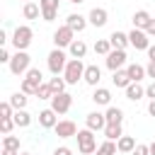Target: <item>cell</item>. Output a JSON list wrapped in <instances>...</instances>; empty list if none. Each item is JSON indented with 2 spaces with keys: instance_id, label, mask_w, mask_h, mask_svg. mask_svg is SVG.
I'll use <instances>...</instances> for the list:
<instances>
[{
  "instance_id": "6da1fadb",
  "label": "cell",
  "mask_w": 155,
  "mask_h": 155,
  "mask_svg": "<svg viewBox=\"0 0 155 155\" xmlns=\"http://www.w3.org/2000/svg\"><path fill=\"white\" fill-rule=\"evenodd\" d=\"M41 82H44V75H41V70H39V68H29V70L24 73V78H22V85H19V90H22L24 94H36V90L41 87Z\"/></svg>"
},
{
  "instance_id": "7a4b0ae2",
  "label": "cell",
  "mask_w": 155,
  "mask_h": 155,
  "mask_svg": "<svg viewBox=\"0 0 155 155\" xmlns=\"http://www.w3.org/2000/svg\"><path fill=\"white\" fill-rule=\"evenodd\" d=\"M85 68H87V65L82 63V58H70L68 65H65V70H63L65 82H68V85H78V80L85 78Z\"/></svg>"
},
{
  "instance_id": "3957f363",
  "label": "cell",
  "mask_w": 155,
  "mask_h": 155,
  "mask_svg": "<svg viewBox=\"0 0 155 155\" xmlns=\"http://www.w3.org/2000/svg\"><path fill=\"white\" fill-rule=\"evenodd\" d=\"M78 150L82 153V155H92V153H97V136H94V131H90V128H82V131H78Z\"/></svg>"
},
{
  "instance_id": "277c9868",
  "label": "cell",
  "mask_w": 155,
  "mask_h": 155,
  "mask_svg": "<svg viewBox=\"0 0 155 155\" xmlns=\"http://www.w3.org/2000/svg\"><path fill=\"white\" fill-rule=\"evenodd\" d=\"M68 61H70V58L65 56V51H63V48H53V51L48 53V58H46V65H48L51 75H63V70H65Z\"/></svg>"
},
{
  "instance_id": "5b68a950",
  "label": "cell",
  "mask_w": 155,
  "mask_h": 155,
  "mask_svg": "<svg viewBox=\"0 0 155 155\" xmlns=\"http://www.w3.org/2000/svg\"><path fill=\"white\" fill-rule=\"evenodd\" d=\"M31 39H34V31H31V27H27V24H22V27H17L15 29V34H12V46H15V51H27L29 48V44H31Z\"/></svg>"
},
{
  "instance_id": "8992f818",
  "label": "cell",
  "mask_w": 155,
  "mask_h": 155,
  "mask_svg": "<svg viewBox=\"0 0 155 155\" xmlns=\"http://www.w3.org/2000/svg\"><path fill=\"white\" fill-rule=\"evenodd\" d=\"M7 65H10V73H12V75H24V73L31 68V56H29L27 51H17Z\"/></svg>"
},
{
  "instance_id": "52a82bcc",
  "label": "cell",
  "mask_w": 155,
  "mask_h": 155,
  "mask_svg": "<svg viewBox=\"0 0 155 155\" xmlns=\"http://www.w3.org/2000/svg\"><path fill=\"white\" fill-rule=\"evenodd\" d=\"M73 41H75V31H73L68 24H63V27H58V29L53 31V46H56V48H68Z\"/></svg>"
},
{
  "instance_id": "ba28073f",
  "label": "cell",
  "mask_w": 155,
  "mask_h": 155,
  "mask_svg": "<svg viewBox=\"0 0 155 155\" xmlns=\"http://www.w3.org/2000/svg\"><path fill=\"white\" fill-rule=\"evenodd\" d=\"M104 63L107 68L114 73V70H121L126 65V48H111L107 56H104Z\"/></svg>"
},
{
  "instance_id": "9c48e42d",
  "label": "cell",
  "mask_w": 155,
  "mask_h": 155,
  "mask_svg": "<svg viewBox=\"0 0 155 155\" xmlns=\"http://www.w3.org/2000/svg\"><path fill=\"white\" fill-rule=\"evenodd\" d=\"M70 107H73V94H68V92H58V94L51 97V109H53L58 116H61V114H68Z\"/></svg>"
},
{
  "instance_id": "30bf717a",
  "label": "cell",
  "mask_w": 155,
  "mask_h": 155,
  "mask_svg": "<svg viewBox=\"0 0 155 155\" xmlns=\"http://www.w3.org/2000/svg\"><path fill=\"white\" fill-rule=\"evenodd\" d=\"M128 41H131V46L136 51H148V46H150L148 31L145 29H136V27H133V31H128Z\"/></svg>"
},
{
  "instance_id": "8fae6325",
  "label": "cell",
  "mask_w": 155,
  "mask_h": 155,
  "mask_svg": "<svg viewBox=\"0 0 155 155\" xmlns=\"http://www.w3.org/2000/svg\"><path fill=\"white\" fill-rule=\"evenodd\" d=\"M53 131H56L58 138H75V136H78V126H75V121H70V119H61Z\"/></svg>"
},
{
  "instance_id": "7c38bea8",
  "label": "cell",
  "mask_w": 155,
  "mask_h": 155,
  "mask_svg": "<svg viewBox=\"0 0 155 155\" xmlns=\"http://www.w3.org/2000/svg\"><path fill=\"white\" fill-rule=\"evenodd\" d=\"M39 5H41V17H44V22H53V19L58 17V7H61L58 0H39Z\"/></svg>"
},
{
  "instance_id": "4fadbf2b",
  "label": "cell",
  "mask_w": 155,
  "mask_h": 155,
  "mask_svg": "<svg viewBox=\"0 0 155 155\" xmlns=\"http://www.w3.org/2000/svg\"><path fill=\"white\" fill-rule=\"evenodd\" d=\"M85 126H87L90 131H104V126H107V116H104L102 111H90V114L85 116Z\"/></svg>"
},
{
  "instance_id": "5bb4252c",
  "label": "cell",
  "mask_w": 155,
  "mask_h": 155,
  "mask_svg": "<svg viewBox=\"0 0 155 155\" xmlns=\"http://www.w3.org/2000/svg\"><path fill=\"white\" fill-rule=\"evenodd\" d=\"M87 22L92 24V27H104L107 22H109V12L104 10V7H92L90 10V15H87Z\"/></svg>"
},
{
  "instance_id": "9a60e30c",
  "label": "cell",
  "mask_w": 155,
  "mask_h": 155,
  "mask_svg": "<svg viewBox=\"0 0 155 155\" xmlns=\"http://www.w3.org/2000/svg\"><path fill=\"white\" fill-rule=\"evenodd\" d=\"M56 124H58V119H56V111L51 107L39 111V126L41 128H56Z\"/></svg>"
},
{
  "instance_id": "2e32d148",
  "label": "cell",
  "mask_w": 155,
  "mask_h": 155,
  "mask_svg": "<svg viewBox=\"0 0 155 155\" xmlns=\"http://www.w3.org/2000/svg\"><path fill=\"white\" fill-rule=\"evenodd\" d=\"M65 24H68L73 31H85V27H87L90 22H87V17H82V15L73 12V15H68V17H65Z\"/></svg>"
},
{
  "instance_id": "e0dca14e",
  "label": "cell",
  "mask_w": 155,
  "mask_h": 155,
  "mask_svg": "<svg viewBox=\"0 0 155 155\" xmlns=\"http://www.w3.org/2000/svg\"><path fill=\"white\" fill-rule=\"evenodd\" d=\"M126 73H128L131 82H140L143 78H148V73H145V65H138V63H128V65H126Z\"/></svg>"
},
{
  "instance_id": "ac0fdd59",
  "label": "cell",
  "mask_w": 155,
  "mask_h": 155,
  "mask_svg": "<svg viewBox=\"0 0 155 155\" xmlns=\"http://www.w3.org/2000/svg\"><path fill=\"white\" fill-rule=\"evenodd\" d=\"M87 85H92V87H97L99 85V80H102V70H99V65H87L85 68V78H82Z\"/></svg>"
},
{
  "instance_id": "d6986e66",
  "label": "cell",
  "mask_w": 155,
  "mask_h": 155,
  "mask_svg": "<svg viewBox=\"0 0 155 155\" xmlns=\"http://www.w3.org/2000/svg\"><path fill=\"white\" fill-rule=\"evenodd\" d=\"M92 102H94V104H99V107H109V104H111V92H109L107 87H94Z\"/></svg>"
},
{
  "instance_id": "ffe728a7",
  "label": "cell",
  "mask_w": 155,
  "mask_h": 155,
  "mask_svg": "<svg viewBox=\"0 0 155 155\" xmlns=\"http://www.w3.org/2000/svg\"><path fill=\"white\" fill-rule=\"evenodd\" d=\"M68 53H70V58H85V53H87V44H85L82 39H75V41L68 46Z\"/></svg>"
},
{
  "instance_id": "44dd1931",
  "label": "cell",
  "mask_w": 155,
  "mask_h": 155,
  "mask_svg": "<svg viewBox=\"0 0 155 155\" xmlns=\"http://www.w3.org/2000/svg\"><path fill=\"white\" fill-rule=\"evenodd\" d=\"M143 97H145V87H140V82H131V85L126 87V99L138 102V99H143Z\"/></svg>"
},
{
  "instance_id": "7402d4cb",
  "label": "cell",
  "mask_w": 155,
  "mask_h": 155,
  "mask_svg": "<svg viewBox=\"0 0 155 155\" xmlns=\"http://www.w3.org/2000/svg\"><path fill=\"white\" fill-rule=\"evenodd\" d=\"M22 15H24V19H39V15H41V5H36L34 0H29V2H24Z\"/></svg>"
},
{
  "instance_id": "603a6c76",
  "label": "cell",
  "mask_w": 155,
  "mask_h": 155,
  "mask_svg": "<svg viewBox=\"0 0 155 155\" xmlns=\"http://www.w3.org/2000/svg\"><path fill=\"white\" fill-rule=\"evenodd\" d=\"M150 19H153V17H150V12H148V10H138V12H133V19H131V22H133V27H136V29H145Z\"/></svg>"
},
{
  "instance_id": "cb8c5ba5",
  "label": "cell",
  "mask_w": 155,
  "mask_h": 155,
  "mask_svg": "<svg viewBox=\"0 0 155 155\" xmlns=\"http://www.w3.org/2000/svg\"><path fill=\"white\" fill-rule=\"evenodd\" d=\"M109 41H111V48H126V46H131L128 34H124V31H111Z\"/></svg>"
},
{
  "instance_id": "d4e9b609",
  "label": "cell",
  "mask_w": 155,
  "mask_h": 155,
  "mask_svg": "<svg viewBox=\"0 0 155 155\" xmlns=\"http://www.w3.org/2000/svg\"><path fill=\"white\" fill-rule=\"evenodd\" d=\"M104 116H107V124H124V109H119V107H107V111H104Z\"/></svg>"
},
{
  "instance_id": "484cf974",
  "label": "cell",
  "mask_w": 155,
  "mask_h": 155,
  "mask_svg": "<svg viewBox=\"0 0 155 155\" xmlns=\"http://www.w3.org/2000/svg\"><path fill=\"white\" fill-rule=\"evenodd\" d=\"M111 82H114V87H128L131 85V78H128V73L121 68V70H114V75H111Z\"/></svg>"
},
{
  "instance_id": "4316f807",
  "label": "cell",
  "mask_w": 155,
  "mask_h": 155,
  "mask_svg": "<svg viewBox=\"0 0 155 155\" xmlns=\"http://www.w3.org/2000/svg\"><path fill=\"white\" fill-rule=\"evenodd\" d=\"M138 143H136V138L133 136H121L119 140H116V148H119V153H133V148H136Z\"/></svg>"
},
{
  "instance_id": "83f0119b",
  "label": "cell",
  "mask_w": 155,
  "mask_h": 155,
  "mask_svg": "<svg viewBox=\"0 0 155 155\" xmlns=\"http://www.w3.org/2000/svg\"><path fill=\"white\" fill-rule=\"evenodd\" d=\"M12 119H15V124H17V128H27V126L31 124V114H29L27 109H17Z\"/></svg>"
},
{
  "instance_id": "f1b7e54d",
  "label": "cell",
  "mask_w": 155,
  "mask_h": 155,
  "mask_svg": "<svg viewBox=\"0 0 155 155\" xmlns=\"http://www.w3.org/2000/svg\"><path fill=\"white\" fill-rule=\"evenodd\" d=\"M121 136H124L121 124H107V126H104V138H109V140H119Z\"/></svg>"
},
{
  "instance_id": "f546056e",
  "label": "cell",
  "mask_w": 155,
  "mask_h": 155,
  "mask_svg": "<svg viewBox=\"0 0 155 155\" xmlns=\"http://www.w3.org/2000/svg\"><path fill=\"white\" fill-rule=\"evenodd\" d=\"M27 99H29V94H24V92L19 90V92L10 94V99H7V102H10V104L15 107V111H17V109H24V107H27Z\"/></svg>"
},
{
  "instance_id": "4dcf8cb0",
  "label": "cell",
  "mask_w": 155,
  "mask_h": 155,
  "mask_svg": "<svg viewBox=\"0 0 155 155\" xmlns=\"http://www.w3.org/2000/svg\"><path fill=\"white\" fill-rule=\"evenodd\" d=\"M119 153V148H116V140H104L99 148H97V155H116Z\"/></svg>"
},
{
  "instance_id": "1f68e13d",
  "label": "cell",
  "mask_w": 155,
  "mask_h": 155,
  "mask_svg": "<svg viewBox=\"0 0 155 155\" xmlns=\"http://www.w3.org/2000/svg\"><path fill=\"white\" fill-rule=\"evenodd\" d=\"M48 85H51V90H53V94H58V92H65V78H61V75H53L51 80H48Z\"/></svg>"
},
{
  "instance_id": "d6a6232c",
  "label": "cell",
  "mask_w": 155,
  "mask_h": 155,
  "mask_svg": "<svg viewBox=\"0 0 155 155\" xmlns=\"http://www.w3.org/2000/svg\"><path fill=\"white\" fill-rule=\"evenodd\" d=\"M109 51H111V41H109V39H97V41H94V53L107 56Z\"/></svg>"
},
{
  "instance_id": "836d02e7",
  "label": "cell",
  "mask_w": 155,
  "mask_h": 155,
  "mask_svg": "<svg viewBox=\"0 0 155 155\" xmlns=\"http://www.w3.org/2000/svg\"><path fill=\"white\" fill-rule=\"evenodd\" d=\"M17 124H15V119L12 116H5V119H0V131H2V136H7V133H12V128H15Z\"/></svg>"
},
{
  "instance_id": "e575fe53",
  "label": "cell",
  "mask_w": 155,
  "mask_h": 155,
  "mask_svg": "<svg viewBox=\"0 0 155 155\" xmlns=\"http://www.w3.org/2000/svg\"><path fill=\"white\" fill-rule=\"evenodd\" d=\"M2 148H7V150H19V138L7 133V136L2 138Z\"/></svg>"
},
{
  "instance_id": "d590c367",
  "label": "cell",
  "mask_w": 155,
  "mask_h": 155,
  "mask_svg": "<svg viewBox=\"0 0 155 155\" xmlns=\"http://www.w3.org/2000/svg\"><path fill=\"white\" fill-rule=\"evenodd\" d=\"M36 97H39V99H51V97H53L51 85H48V82H41V87L36 90Z\"/></svg>"
},
{
  "instance_id": "8d00e7d4",
  "label": "cell",
  "mask_w": 155,
  "mask_h": 155,
  "mask_svg": "<svg viewBox=\"0 0 155 155\" xmlns=\"http://www.w3.org/2000/svg\"><path fill=\"white\" fill-rule=\"evenodd\" d=\"M5 116H15V107L10 102H2L0 104V119H5Z\"/></svg>"
},
{
  "instance_id": "74e56055",
  "label": "cell",
  "mask_w": 155,
  "mask_h": 155,
  "mask_svg": "<svg viewBox=\"0 0 155 155\" xmlns=\"http://www.w3.org/2000/svg\"><path fill=\"white\" fill-rule=\"evenodd\" d=\"M131 155H150V145H145V143H138L136 148H133V153Z\"/></svg>"
},
{
  "instance_id": "f35d334b",
  "label": "cell",
  "mask_w": 155,
  "mask_h": 155,
  "mask_svg": "<svg viewBox=\"0 0 155 155\" xmlns=\"http://www.w3.org/2000/svg\"><path fill=\"white\" fill-rule=\"evenodd\" d=\"M10 61H12L10 51H7V48H0V63H10Z\"/></svg>"
},
{
  "instance_id": "ab89813d",
  "label": "cell",
  "mask_w": 155,
  "mask_h": 155,
  "mask_svg": "<svg viewBox=\"0 0 155 155\" xmlns=\"http://www.w3.org/2000/svg\"><path fill=\"white\" fill-rule=\"evenodd\" d=\"M145 73H148V78H153V80H155V61H148V65H145Z\"/></svg>"
},
{
  "instance_id": "60d3db41",
  "label": "cell",
  "mask_w": 155,
  "mask_h": 155,
  "mask_svg": "<svg viewBox=\"0 0 155 155\" xmlns=\"http://www.w3.org/2000/svg\"><path fill=\"white\" fill-rule=\"evenodd\" d=\"M145 97H150V99H155V80L145 87Z\"/></svg>"
},
{
  "instance_id": "b9f144b4",
  "label": "cell",
  "mask_w": 155,
  "mask_h": 155,
  "mask_svg": "<svg viewBox=\"0 0 155 155\" xmlns=\"http://www.w3.org/2000/svg\"><path fill=\"white\" fill-rule=\"evenodd\" d=\"M53 155H73V150H70V148H65V145H61V148H56V150H53Z\"/></svg>"
},
{
  "instance_id": "7bdbcfd3",
  "label": "cell",
  "mask_w": 155,
  "mask_h": 155,
  "mask_svg": "<svg viewBox=\"0 0 155 155\" xmlns=\"http://www.w3.org/2000/svg\"><path fill=\"white\" fill-rule=\"evenodd\" d=\"M145 31H148V36H155V17L148 22V27H145Z\"/></svg>"
},
{
  "instance_id": "ee69618b",
  "label": "cell",
  "mask_w": 155,
  "mask_h": 155,
  "mask_svg": "<svg viewBox=\"0 0 155 155\" xmlns=\"http://www.w3.org/2000/svg\"><path fill=\"white\" fill-rule=\"evenodd\" d=\"M148 114H150V116H155V99H150V102H148Z\"/></svg>"
},
{
  "instance_id": "f6af8a7d",
  "label": "cell",
  "mask_w": 155,
  "mask_h": 155,
  "mask_svg": "<svg viewBox=\"0 0 155 155\" xmlns=\"http://www.w3.org/2000/svg\"><path fill=\"white\" fill-rule=\"evenodd\" d=\"M148 58H150V61H155V46H153V44L148 46Z\"/></svg>"
},
{
  "instance_id": "bcb514c9",
  "label": "cell",
  "mask_w": 155,
  "mask_h": 155,
  "mask_svg": "<svg viewBox=\"0 0 155 155\" xmlns=\"http://www.w3.org/2000/svg\"><path fill=\"white\" fill-rule=\"evenodd\" d=\"M2 155H19V150H7V148H2Z\"/></svg>"
},
{
  "instance_id": "7dc6e473",
  "label": "cell",
  "mask_w": 155,
  "mask_h": 155,
  "mask_svg": "<svg viewBox=\"0 0 155 155\" xmlns=\"http://www.w3.org/2000/svg\"><path fill=\"white\" fill-rule=\"evenodd\" d=\"M7 41H10V39H7V34H5V31H0V44H7Z\"/></svg>"
},
{
  "instance_id": "c3c4849f",
  "label": "cell",
  "mask_w": 155,
  "mask_h": 155,
  "mask_svg": "<svg viewBox=\"0 0 155 155\" xmlns=\"http://www.w3.org/2000/svg\"><path fill=\"white\" fill-rule=\"evenodd\" d=\"M150 155H155V140L150 143Z\"/></svg>"
},
{
  "instance_id": "681fc988",
  "label": "cell",
  "mask_w": 155,
  "mask_h": 155,
  "mask_svg": "<svg viewBox=\"0 0 155 155\" xmlns=\"http://www.w3.org/2000/svg\"><path fill=\"white\" fill-rule=\"evenodd\" d=\"M68 2H73V5H80V2H85V0H68Z\"/></svg>"
},
{
  "instance_id": "f907efd6",
  "label": "cell",
  "mask_w": 155,
  "mask_h": 155,
  "mask_svg": "<svg viewBox=\"0 0 155 155\" xmlns=\"http://www.w3.org/2000/svg\"><path fill=\"white\" fill-rule=\"evenodd\" d=\"M19 155H31V153H19Z\"/></svg>"
},
{
  "instance_id": "816d5d0a",
  "label": "cell",
  "mask_w": 155,
  "mask_h": 155,
  "mask_svg": "<svg viewBox=\"0 0 155 155\" xmlns=\"http://www.w3.org/2000/svg\"><path fill=\"white\" fill-rule=\"evenodd\" d=\"M24 2H29V0H24Z\"/></svg>"
}]
</instances>
